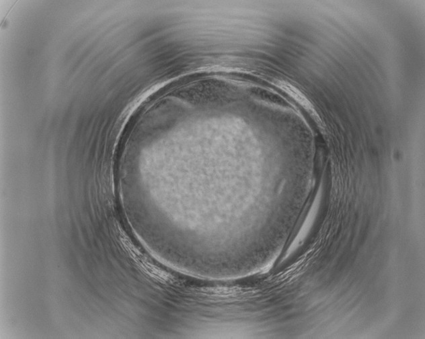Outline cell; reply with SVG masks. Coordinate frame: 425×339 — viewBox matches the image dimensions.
Here are the masks:
<instances>
[{"mask_svg":"<svg viewBox=\"0 0 425 339\" xmlns=\"http://www.w3.org/2000/svg\"><path fill=\"white\" fill-rule=\"evenodd\" d=\"M278 86L282 90H283V91L285 92V93H287L288 95H289L291 97H293L294 99L298 101V102L300 103V104H302L303 106H305L306 107H310V102H309L308 100H307L306 97L301 93L300 91H298L297 89H295V88L291 85V84L287 83V82H279Z\"/></svg>","mask_w":425,"mask_h":339,"instance_id":"1","label":"cell"}]
</instances>
